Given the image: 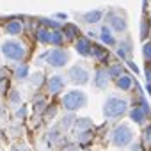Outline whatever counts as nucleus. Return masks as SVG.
Instances as JSON below:
<instances>
[{
  "label": "nucleus",
  "instance_id": "f257e3e1",
  "mask_svg": "<svg viewBox=\"0 0 151 151\" xmlns=\"http://www.w3.org/2000/svg\"><path fill=\"white\" fill-rule=\"evenodd\" d=\"M62 105H64L66 110L75 112V110L84 109V107L87 105V96H86V93H82V91H69V93L64 94Z\"/></svg>",
  "mask_w": 151,
  "mask_h": 151
},
{
  "label": "nucleus",
  "instance_id": "f03ea898",
  "mask_svg": "<svg viewBox=\"0 0 151 151\" xmlns=\"http://www.w3.org/2000/svg\"><path fill=\"white\" fill-rule=\"evenodd\" d=\"M126 107H128V103L124 100H121V98H109L105 101V105H103V114L109 119H116V117H121V116L126 114Z\"/></svg>",
  "mask_w": 151,
  "mask_h": 151
},
{
  "label": "nucleus",
  "instance_id": "7ed1b4c3",
  "mask_svg": "<svg viewBox=\"0 0 151 151\" xmlns=\"http://www.w3.org/2000/svg\"><path fill=\"white\" fill-rule=\"evenodd\" d=\"M0 50H2V53H4L9 60H23L25 55H27L25 46H23L22 43L14 41V39L2 43V48H0Z\"/></svg>",
  "mask_w": 151,
  "mask_h": 151
},
{
  "label": "nucleus",
  "instance_id": "20e7f679",
  "mask_svg": "<svg viewBox=\"0 0 151 151\" xmlns=\"http://www.w3.org/2000/svg\"><path fill=\"white\" fill-rule=\"evenodd\" d=\"M132 139H133V132H132V128H130L128 124H119V126L112 132V142H114V146H117V147L128 146V144L132 142Z\"/></svg>",
  "mask_w": 151,
  "mask_h": 151
},
{
  "label": "nucleus",
  "instance_id": "39448f33",
  "mask_svg": "<svg viewBox=\"0 0 151 151\" xmlns=\"http://www.w3.org/2000/svg\"><path fill=\"white\" fill-rule=\"evenodd\" d=\"M68 78H69V82L75 84V86H86V84L89 82V71H87L86 68H82L80 64H77V66L69 68Z\"/></svg>",
  "mask_w": 151,
  "mask_h": 151
},
{
  "label": "nucleus",
  "instance_id": "423d86ee",
  "mask_svg": "<svg viewBox=\"0 0 151 151\" xmlns=\"http://www.w3.org/2000/svg\"><path fill=\"white\" fill-rule=\"evenodd\" d=\"M46 59H48V64H50V66H53V68H62V66L69 60V55H68V52H64V50H60V48H55V50H50V53L46 55Z\"/></svg>",
  "mask_w": 151,
  "mask_h": 151
},
{
  "label": "nucleus",
  "instance_id": "0eeeda50",
  "mask_svg": "<svg viewBox=\"0 0 151 151\" xmlns=\"http://www.w3.org/2000/svg\"><path fill=\"white\" fill-rule=\"evenodd\" d=\"M109 71L107 69H98L96 73H94V87H98V89H105L107 86H109Z\"/></svg>",
  "mask_w": 151,
  "mask_h": 151
},
{
  "label": "nucleus",
  "instance_id": "6e6552de",
  "mask_svg": "<svg viewBox=\"0 0 151 151\" xmlns=\"http://www.w3.org/2000/svg\"><path fill=\"white\" fill-rule=\"evenodd\" d=\"M109 18V23H110V29L116 30V32H124L126 30V22L123 16H116V14H110L107 16Z\"/></svg>",
  "mask_w": 151,
  "mask_h": 151
},
{
  "label": "nucleus",
  "instance_id": "1a4fd4ad",
  "mask_svg": "<svg viewBox=\"0 0 151 151\" xmlns=\"http://www.w3.org/2000/svg\"><path fill=\"white\" fill-rule=\"evenodd\" d=\"M77 52H78L80 55H84V57L93 55V45L89 43L87 37H80V39L77 41Z\"/></svg>",
  "mask_w": 151,
  "mask_h": 151
},
{
  "label": "nucleus",
  "instance_id": "9d476101",
  "mask_svg": "<svg viewBox=\"0 0 151 151\" xmlns=\"http://www.w3.org/2000/svg\"><path fill=\"white\" fill-rule=\"evenodd\" d=\"M48 89L52 94H59L62 89H64V78L59 77V75H55V77H52L48 80Z\"/></svg>",
  "mask_w": 151,
  "mask_h": 151
},
{
  "label": "nucleus",
  "instance_id": "9b49d317",
  "mask_svg": "<svg viewBox=\"0 0 151 151\" xmlns=\"http://www.w3.org/2000/svg\"><path fill=\"white\" fill-rule=\"evenodd\" d=\"M116 80H117V87L123 89V91H130L132 86H133V80H132L130 75H121V77H117Z\"/></svg>",
  "mask_w": 151,
  "mask_h": 151
},
{
  "label": "nucleus",
  "instance_id": "f8f14e48",
  "mask_svg": "<svg viewBox=\"0 0 151 151\" xmlns=\"http://www.w3.org/2000/svg\"><path fill=\"white\" fill-rule=\"evenodd\" d=\"M101 16H103V13H101L100 9H96V11H89V13H86L82 18H84L86 23H98V22L101 20Z\"/></svg>",
  "mask_w": 151,
  "mask_h": 151
},
{
  "label": "nucleus",
  "instance_id": "ddd939ff",
  "mask_svg": "<svg viewBox=\"0 0 151 151\" xmlns=\"http://www.w3.org/2000/svg\"><path fill=\"white\" fill-rule=\"evenodd\" d=\"M6 30H7L9 36H18V34L23 30V25H22V22L13 20V22H9V23L6 25Z\"/></svg>",
  "mask_w": 151,
  "mask_h": 151
},
{
  "label": "nucleus",
  "instance_id": "4468645a",
  "mask_svg": "<svg viewBox=\"0 0 151 151\" xmlns=\"http://www.w3.org/2000/svg\"><path fill=\"white\" fill-rule=\"evenodd\" d=\"M146 110L142 109V107H135L132 112H130V117L135 121V123H144V119H146Z\"/></svg>",
  "mask_w": 151,
  "mask_h": 151
},
{
  "label": "nucleus",
  "instance_id": "2eb2a0df",
  "mask_svg": "<svg viewBox=\"0 0 151 151\" xmlns=\"http://www.w3.org/2000/svg\"><path fill=\"white\" fill-rule=\"evenodd\" d=\"M101 41L105 43V45H109V46H112L114 43H116V39H114V36H112V29H109V27H103L101 29Z\"/></svg>",
  "mask_w": 151,
  "mask_h": 151
},
{
  "label": "nucleus",
  "instance_id": "dca6fc26",
  "mask_svg": "<svg viewBox=\"0 0 151 151\" xmlns=\"http://www.w3.org/2000/svg\"><path fill=\"white\" fill-rule=\"evenodd\" d=\"M119 57H123L124 60L130 57V53H132V43H130V39H126L124 43H121V46H119Z\"/></svg>",
  "mask_w": 151,
  "mask_h": 151
},
{
  "label": "nucleus",
  "instance_id": "f3484780",
  "mask_svg": "<svg viewBox=\"0 0 151 151\" xmlns=\"http://www.w3.org/2000/svg\"><path fill=\"white\" fill-rule=\"evenodd\" d=\"M37 39L41 43H52V30H46V29H39L37 30Z\"/></svg>",
  "mask_w": 151,
  "mask_h": 151
},
{
  "label": "nucleus",
  "instance_id": "a211bd4d",
  "mask_svg": "<svg viewBox=\"0 0 151 151\" xmlns=\"http://www.w3.org/2000/svg\"><path fill=\"white\" fill-rule=\"evenodd\" d=\"M14 77H16L18 80H23V78H27V77H29V66H27V64H20V66L16 68Z\"/></svg>",
  "mask_w": 151,
  "mask_h": 151
},
{
  "label": "nucleus",
  "instance_id": "6ab92c4d",
  "mask_svg": "<svg viewBox=\"0 0 151 151\" xmlns=\"http://www.w3.org/2000/svg\"><path fill=\"white\" fill-rule=\"evenodd\" d=\"M93 126V121L89 119V117H82V119H77V128L80 130V132H84V130H89Z\"/></svg>",
  "mask_w": 151,
  "mask_h": 151
},
{
  "label": "nucleus",
  "instance_id": "aec40b11",
  "mask_svg": "<svg viewBox=\"0 0 151 151\" xmlns=\"http://www.w3.org/2000/svg\"><path fill=\"white\" fill-rule=\"evenodd\" d=\"M107 71H109V77H110V78H117V77H121V75H123V66L116 64V66L109 68Z\"/></svg>",
  "mask_w": 151,
  "mask_h": 151
},
{
  "label": "nucleus",
  "instance_id": "412c9836",
  "mask_svg": "<svg viewBox=\"0 0 151 151\" xmlns=\"http://www.w3.org/2000/svg\"><path fill=\"white\" fill-rule=\"evenodd\" d=\"M64 36H66L68 39L77 37V36H78V30H77V27H75V25H66V27H64Z\"/></svg>",
  "mask_w": 151,
  "mask_h": 151
},
{
  "label": "nucleus",
  "instance_id": "4be33fe9",
  "mask_svg": "<svg viewBox=\"0 0 151 151\" xmlns=\"http://www.w3.org/2000/svg\"><path fill=\"white\" fill-rule=\"evenodd\" d=\"M64 37H66V36H62L59 30H52V45H55V46L62 45V43H64Z\"/></svg>",
  "mask_w": 151,
  "mask_h": 151
},
{
  "label": "nucleus",
  "instance_id": "5701e85b",
  "mask_svg": "<svg viewBox=\"0 0 151 151\" xmlns=\"http://www.w3.org/2000/svg\"><path fill=\"white\" fill-rule=\"evenodd\" d=\"M107 53H109V52L103 50L101 46H93V57H94V59H100V60H101V59L107 57Z\"/></svg>",
  "mask_w": 151,
  "mask_h": 151
},
{
  "label": "nucleus",
  "instance_id": "b1692460",
  "mask_svg": "<svg viewBox=\"0 0 151 151\" xmlns=\"http://www.w3.org/2000/svg\"><path fill=\"white\" fill-rule=\"evenodd\" d=\"M73 121H77L73 117V114H69V116H66L64 119H62V123H60V128H69L71 124H73Z\"/></svg>",
  "mask_w": 151,
  "mask_h": 151
},
{
  "label": "nucleus",
  "instance_id": "393cba45",
  "mask_svg": "<svg viewBox=\"0 0 151 151\" xmlns=\"http://www.w3.org/2000/svg\"><path fill=\"white\" fill-rule=\"evenodd\" d=\"M144 59L146 60H151V41H147L144 45Z\"/></svg>",
  "mask_w": 151,
  "mask_h": 151
},
{
  "label": "nucleus",
  "instance_id": "a878e982",
  "mask_svg": "<svg viewBox=\"0 0 151 151\" xmlns=\"http://www.w3.org/2000/svg\"><path fill=\"white\" fill-rule=\"evenodd\" d=\"M45 25H48V27H53V29H57V27H60V23H57L55 20H41Z\"/></svg>",
  "mask_w": 151,
  "mask_h": 151
},
{
  "label": "nucleus",
  "instance_id": "bb28decb",
  "mask_svg": "<svg viewBox=\"0 0 151 151\" xmlns=\"http://www.w3.org/2000/svg\"><path fill=\"white\" fill-rule=\"evenodd\" d=\"M9 100H11L13 103H18V101H20V94H18V91H13L11 96H9Z\"/></svg>",
  "mask_w": 151,
  "mask_h": 151
},
{
  "label": "nucleus",
  "instance_id": "cd10ccee",
  "mask_svg": "<svg viewBox=\"0 0 151 151\" xmlns=\"http://www.w3.org/2000/svg\"><path fill=\"white\" fill-rule=\"evenodd\" d=\"M144 139H146V144H149V146H151V128H147V130H146Z\"/></svg>",
  "mask_w": 151,
  "mask_h": 151
},
{
  "label": "nucleus",
  "instance_id": "c85d7f7f",
  "mask_svg": "<svg viewBox=\"0 0 151 151\" xmlns=\"http://www.w3.org/2000/svg\"><path fill=\"white\" fill-rule=\"evenodd\" d=\"M130 151H142V146L135 142V144H132V149H130Z\"/></svg>",
  "mask_w": 151,
  "mask_h": 151
},
{
  "label": "nucleus",
  "instance_id": "c756f323",
  "mask_svg": "<svg viewBox=\"0 0 151 151\" xmlns=\"http://www.w3.org/2000/svg\"><path fill=\"white\" fill-rule=\"evenodd\" d=\"M34 78H36V80H32V84H34V86H36V84L39 86V84H41V75H39V73H37V75H34Z\"/></svg>",
  "mask_w": 151,
  "mask_h": 151
},
{
  "label": "nucleus",
  "instance_id": "7c9ffc66",
  "mask_svg": "<svg viewBox=\"0 0 151 151\" xmlns=\"http://www.w3.org/2000/svg\"><path fill=\"white\" fill-rule=\"evenodd\" d=\"M146 77H147V82L151 84V68H147V69H146Z\"/></svg>",
  "mask_w": 151,
  "mask_h": 151
},
{
  "label": "nucleus",
  "instance_id": "2f4dec72",
  "mask_svg": "<svg viewBox=\"0 0 151 151\" xmlns=\"http://www.w3.org/2000/svg\"><path fill=\"white\" fill-rule=\"evenodd\" d=\"M128 64H130V68H132V69H133V71H139V69H137V66H135V64H133V62H128Z\"/></svg>",
  "mask_w": 151,
  "mask_h": 151
},
{
  "label": "nucleus",
  "instance_id": "473e14b6",
  "mask_svg": "<svg viewBox=\"0 0 151 151\" xmlns=\"http://www.w3.org/2000/svg\"><path fill=\"white\" fill-rule=\"evenodd\" d=\"M149 16H151V13H149Z\"/></svg>",
  "mask_w": 151,
  "mask_h": 151
}]
</instances>
